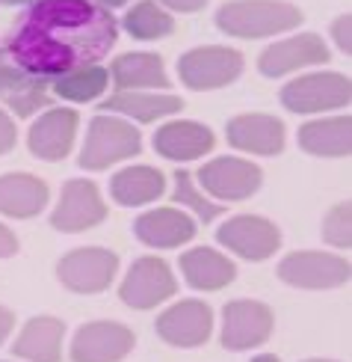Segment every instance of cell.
Wrapping results in <instances>:
<instances>
[{"instance_id":"obj_1","label":"cell","mask_w":352,"mask_h":362,"mask_svg":"<svg viewBox=\"0 0 352 362\" xmlns=\"http://www.w3.org/2000/svg\"><path fill=\"white\" fill-rule=\"evenodd\" d=\"M116 39V18L95 0H36L4 45L24 74L54 81L74 69L95 66L110 54Z\"/></svg>"},{"instance_id":"obj_2","label":"cell","mask_w":352,"mask_h":362,"mask_svg":"<svg viewBox=\"0 0 352 362\" xmlns=\"http://www.w3.org/2000/svg\"><path fill=\"white\" fill-rule=\"evenodd\" d=\"M302 9L287 0H231L217 12V27L237 39H267L302 24Z\"/></svg>"},{"instance_id":"obj_3","label":"cell","mask_w":352,"mask_h":362,"mask_svg":"<svg viewBox=\"0 0 352 362\" xmlns=\"http://www.w3.org/2000/svg\"><path fill=\"white\" fill-rule=\"evenodd\" d=\"M140 152H142V137L128 119L113 113H98L89 122V134L78 163L83 170L98 173V170H107L110 163L136 158Z\"/></svg>"},{"instance_id":"obj_4","label":"cell","mask_w":352,"mask_h":362,"mask_svg":"<svg viewBox=\"0 0 352 362\" xmlns=\"http://www.w3.org/2000/svg\"><path fill=\"white\" fill-rule=\"evenodd\" d=\"M352 101V83L338 71H314L290 81L281 89V104L293 113H323L341 110Z\"/></svg>"},{"instance_id":"obj_5","label":"cell","mask_w":352,"mask_h":362,"mask_svg":"<svg viewBox=\"0 0 352 362\" xmlns=\"http://www.w3.org/2000/svg\"><path fill=\"white\" fill-rule=\"evenodd\" d=\"M243 71V54L225 45H205L193 48L178 59V78L183 86L205 93V89H219L240 78Z\"/></svg>"},{"instance_id":"obj_6","label":"cell","mask_w":352,"mask_h":362,"mask_svg":"<svg viewBox=\"0 0 352 362\" xmlns=\"http://www.w3.org/2000/svg\"><path fill=\"white\" fill-rule=\"evenodd\" d=\"M279 276L281 282L293 285V288L329 291V288H341V285L349 282V262L332 252L302 250V252L284 255L279 264Z\"/></svg>"},{"instance_id":"obj_7","label":"cell","mask_w":352,"mask_h":362,"mask_svg":"<svg viewBox=\"0 0 352 362\" xmlns=\"http://www.w3.org/2000/svg\"><path fill=\"white\" fill-rule=\"evenodd\" d=\"M198 185L213 196V202H243L264 185L261 167L243 158H213L198 170Z\"/></svg>"},{"instance_id":"obj_8","label":"cell","mask_w":352,"mask_h":362,"mask_svg":"<svg viewBox=\"0 0 352 362\" xmlns=\"http://www.w3.org/2000/svg\"><path fill=\"white\" fill-rule=\"evenodd\" d=\"M119 270V255L104 247L71 250L56 264V276L74 294H101L110 288Z\"/></svg>"},{"instance_id":"obj_9","label":"cell","mask_w":352,"mask_h":362,"mask_svg":"<svg viewBox=\"0 0 352 362\" xmlns=\"http://www.w3.org/2000/svg\"><path fill=\"white\" fill-rule=\"evenodd\" d=\"M217 240L228 252H234L246 262H267L269 255L279 252L281 232H279V226L269 223L267 217L237 214L217 229Z\"/></svg>"},{"instance_id":"obj_10","label":"cell","mask_w":352,"mask_h":362,"mask_svg":"<svg viewBox=\"0 0 352 362\" xmlns=\"http://www.w3.org/2000/svg\"><path fill=\"white\" fill-rule=\"evenodd\" d=\"M178 291V282L172 276V267L157 255H142L128 270L125 282L119 288V297L131 309H154L163 300H169Z\"/></svg>"},{"instance_id":"obj_11","label":"cell","mask_w":352,"mask_h":362,"mask_svg":"<svg viewBox=\"0 0 352 362\" xmlns=\"http://www.w3.org/2000/svg\"><path fill=\"white\" fill-rule=\"evenodd\" d=\"M272 309L257 300H231L222 309V348L249 351L272 336Z\"/></svg>"},{"instance_id":"obj_12","label":"cell","mask_w":352,"mask_h":362,"mask_svg":"<svg viewBox=\"0 0 352 362\" xmlns=\"http://www.w3.org/2000/svg\"><path fill=\"white\" fill-rule=\"evenodd\" d=\"M107 217V205L98 187L86 178H71L59 193V202L51 214V226L56 232H86Z\"/></svg>"},{"instance_id":"obj_13","label":"cell","mask_w":352,"mask_h":362,"mask_svg":"<svg viewBox=\"0 0 352 362\" xmlns=\"http://www.w3.org/2000/svg\"><path fill=\"white\" fill-rule=\"evenodd\" d=\"M213 333V309L205 300H181L157 318V336L172 348H198Z\"/></svg>"},{"instance_id":"obj_14","label":"cell","mask_w":352,"mask_h":362,"mask_svg":"<svg viewBox=\"0 0 352 362\" xmlns=\"http://www.w3.org/2000/svg\"><path fill=\"white\" fill-rule=\"evenodd\" d=\"M133 351V333L116 321H92L71 339L74 362H121Z\"/></svg>"},{"instance_id":"obj_15","label":"cell","mask_w":352,"mask_h":362,"mask_svg":"<svg viewBox=\"0 0 352 362\" xmlns=\"http://www.w3.org/2000/svg\"><path fill=\"white\" fill-rule=\"evenodd\" d=\"M320 63H329V48L317 33H299L290 39H279L257 57V69H261L264 78H281V74L320 66Z\"/></svg>"},{"instance_id":"obj_16","label":"cell","mask_w":352,"mask_h":362,"mask_svg":"<svg viewBox=\"0 0 352 362\" xmlns=\"http://www.w3.org/2000/svg\"><path fill=\"white\" fill-rule=\"evenodd\" d=\"M74 134H78V113L68 107H54L33 122L27 146L42 160H63L74 146Z\"/></svg>"},{"instance_id":"obj_17","label":"cell","mask_w":352,"mask_h":362,"mask_svg":"<svg viewBox=\"0 0 352 362\" xmlns=\"http://www.w3.org/2000/svg\"><path fill=\"white\" fill-rule=\"evenodd\" d=\"M225 137L240 152L269 158L284 148V125L269 113H243L228 122Z\"/></svg>"},{"instance_id":"obj_18","label":"cell","mask_w":352,"mask_h":362,"mask_svg":"<svg viewBox=\"0 0 352 362\" xmlns=\"http://www.w3.org/2000/svg\"><path fill=\"white\" fill-rule=\"evenodd\" d=\"M133 235L151 250H175L195 235V220L181 208H154L136 217Z\"/></svg>"},{"instance_id":"obj_19","label":"cell","mask_w":352,"mask_h":362,"mask_svg":"<svg viewBox=\"0 0 352 362\" xmlns=\"http://www.w3.org/2000/svg\"><path fill=\"white\" fill-rule=\"evenodd\" d=\"M151 143H154V152L166 160H195L210 152L217 137H213V131L202 122L175 119V122L160 125Z\"/></svg>"},{"instance_id":"obj_20","label":"cell","mask_w":352,"mask_h":362,"mask_svg":"<svg viewBox=\"0 0 352 362\" xmlns=\"http://www.w3.org/2000/svg\"><path fill=\"white\" fill-rule=\"evenodd\" d=\"M181 107L183 101L178 95L154 93V89H121L101 104V110L121 119H133V122H157V119L175 116Z\"/></svg>"},{"instance_id":"obj_21","label":"cell","mask_w":352,"mask_h":362,"mask_svg":"<svg viewBox=\"0 0 352 362\" xmlns=\"http://www.w3.org/2000/svg\"><path fill=\"white\" fill-rule=\"evenodd\" d=\"M48 196H51L48 185L30 173L0 175V214L6 217L27 220L42 214L44 205H48Z\"/></svg>"},{"instance_id":"obj_22","label":"cell","mask_w":352,"mask_h":362,"mask_svg":"<svg viewBox=\"0 0 352 362\" xmlns=\"http://www.w3.org/2000/svg\"><path fill=\"white\" fill-rule=\"evenodd\" d=\"M63 336H66L63 321L51 318V315H39V318H30L24 324L12 351L15 356L27 362H59V356H63Z\"/></svg>"},{"instance_id":"obj_23","label":"cell","mask_w":352,"mask_h":362,"mask_svg":"<svg viewBox=\"0 0 352 362\" xmlns=\"http://www.w3.org/2000/svg\"><path fill=\"white\" fill-rule=\"evenodd\" d=\"M181 274L187 285L198 291H219L231 285L237 276V267L228 255L210 250V247H195L181 255Z\"/></svg>"},{"instance_id":"obj_24","label":"cell","mask_w":352,"mask_h":362,"mask_svg":"<svg viewBox=\"0 0 352 362\" xmlns=\"http://www.w3.org/2000/svg\"><path fill=\"white\" fill-rule=\"evenodd\" d=\"M299 146L314 158H349L352 152V119L329 116L299 128Z\"/></svg>"},{"instance_id":"obj_25","label":"cell","mask_w":352,"mask_h":362,"mask_svg":"<svg viewBox=\"0 0 352 362\" xmlns=\"http://www.w3.org/2000/svg\"><path fill=\"white\" fill-rule=\"evenodd\" d=\"M110 78L116 89H154L163 93L169 86V74L163 69V59L157 54H121L116 57V63L110 66Z\"/></svg>"},{"instance_id":"obj_26","label":"cell","mask_w":352,"mask_h":362,"mask_svg":"<svg viewBox=\"0 0 352 362\" xmlns=\"http://www.w3.org/2000/svg\"><path fill=\"white\" fill-rule=\"evenodd\" d=\"M163 190H166L163 173L154 167H145V163H140V167H125L110 181V196L125 208L154 202L163 196Z\"/></svg>"},{"instance_id":"obj_27","label":"cell","mask_w":352,"mask_h":362,"mask_svg":"<svg viewBox=\"0 0 352 362\" xmlns=\"http://www.w3.org/2000/svg\"><path fill=\"white\" fill-rule=\"evenodd\" d=\"M121 27H125L133 39L154 42V39H163V36L172 33V30H175V18L157 4V0H140V4H133L125 12Z\"/></svg>"},{"instance_id":"obj_28","label":"cell","mask_w":352,"mask_h":362,"mask_svg":"<svg viewBox=\"0 0 352 362\" xmlns=\"http://www.w3.org/2000/svg\"><path fill=\"white\" fill-rule=\"evenodd\" d=\"M107 86H110V71H107L104 66H98V63L54 78V93L63 101H78V104L104 95Z\"/></svg>"},{"instance_id":"obj_29","label":"cell","mask_w":352,"mask_h":362,"mask_svg":"<svg viewBox=\"0 0 352 362\" xmlns=\"http://www.w3.org/2000/svg\"><path fill=\"white\" fill-rule=\"evenodd\" d=\"M172 199H175V205H187V208L193 211V214H195L198 220H205V223L217 220V217L222 214V211H225V205L207 199V196H205L202 190H198L195 175H193V173H187V170H181V173L175 175Z\"/></svg>"},{"instance_id":"obj_30","label":"cell","mask_w":352,"mask_h":362,"mask_svg":"<svg viewBox=\"0 0 352 362\" xmlns=\"http://www.w3.org/2000/svg\"><path fill=\"white\" fill-rule=\"evenodd\" d=\"M51 81H44V78H27L21 86H15L6 98V107L15 110V116H33L39 110H44L51 104Z\"/></svg>"},{"instance_id":"obj_31","label":"cell","mask_w":352,"mask_h":362,"mask_svg":"<svg viewBox=\"0 0 352 362\" xmlns=\"http://www.w3.org/2000/svg\"><path fill=\"white\" fill-rule=\"evenodd\" d=\"M323 238H326V244L338 247V250H349L352 247V205L349 202L334 205L326 214Z\"/></svg>"},{"instance_id":"obj_32","label":"cell","mask_w":352,"mask_h":362,"mask_svg":"<svg viewBox=\"0 0 352 362\" xmlns=\"http://www.w3.org/2000/svg\"><path fill=\"white\" fill-rule=\"evenodd\" d=\"M30 74H24L18 66L12 63V57L6 51V45H0V95H9L15 86H21Z\"/></svg>"},{"instance_id":"obj_33","label":"cell","mask_w":352,"mask_h":362,"mask_svg":"<svg viewBox=\"0 0 352 362\" xmlns=\"http://www.w3.org/2000/svg\"><path fill=\"white\" fill-rule=\"evenodd\" d=\"M332 39H334V45L349 57V51H352V18H349V12H344V15H338L334 18V24H332Z\"/></svg>"},{"instance_id":"obj_34","label":"cell","mask_w":352,"mask_h":362,"mask_svg":"<svg viewBox=\"0 0 352 362\" xmlns=\"http://www.w3.org/2000/svg\"><path fill=\"white\" fill-rule=\"evenodd\" d=\"M12 146H15V122L6 110H0V155L12 152Z\"/></svg>"},{"instance_id":"obj_35","label":"cell","mask_w":352,"mask_h":362,"mask_svg":"<svg viewBox=\"0 0 352 362\" xmlns=\"http://www.w3.org/2000/svg\"><path fill=\"white\" fill-rule=\"evenodd\" d=\"M166 12H198L207 6V0H157Z\"/></svg>"},{"instance_id":"obj_36","label":"cell","mask_w":352,"mask_h":362,"mask_svg":"<svg viewBox=\"0 0 352 362\" xmlns=\"http://www.w3.org/2000/svg\"><path fill=\"white\" fill-rule=\"evenodd\" d=\"M15 252H18V238L0 223V259H9V255H15Z\"/></svg>"},{"instance_id":"obj_37","label":"cell","mask_w":352,"mask_h":362,"mask_svg":"<svg viewBox=\"0 0 352 362\" xmlns=\"http://www.w3.org/2000/svg\"><path fill=\"white\" fill-rule=\"evenodd\" d=\"M12 327H15V315L6 306H0V348H4V341L9 339Z\"/></svg>"},{"instance_id":"obj_38","label":"cell","mask_w":352,"mask_h":362,"mask_svg":"<svg viewBox=\"0 0 352 362\" xmlns=\"http://www.w3.org/2000/svg\"><path fill=\"white\" fill-rule=\"evenodd\" d=\"M98 6H104V9H119V6H128L131 0H95Z\"/></svg>"},{"instance_id":"obj_39","label":"cell","mask_w":352,"mask_h":362,"mask_svg":"<svg viewBox=\"0 0 352 362\" xmlns=\"http://www.w3.org/2000/svg\"><path fill=\"white\" fill-rule=\"evenodd\" d=\"M21 4H36V0H0V6H21Z\"/></svg>"},{"instance_id":"obj_40","label":"cell","mask_w":352,"mask_h":362,"mask_svg":"<svg viewBox=\"0 0 352 362\" xmlns=\"http://www.w3.org/2000/svg\"><path fill=\"white\" fill-rule=\"evenodd\" d=\"M252 362H279V356H272V354H261V356H255Z\"/></svg>"},{"instance_id":"obj_41","label":"cell","mask_w":352,"mask_h":362,"mask_svg":"<svg viewBox=\"0 0 352 362\" xmlns=\"http://www.w3.org/2000/svg\"><path fill=\"white\" fill-rule=\"evenodd\" d=\"M305 362H334V359H305Z\"/></svg>"}]
</instances>
